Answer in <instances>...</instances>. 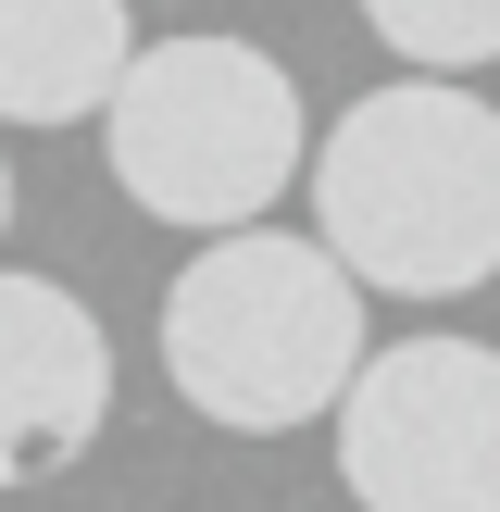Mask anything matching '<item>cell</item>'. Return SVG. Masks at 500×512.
<instances>
[{
	"label": "cell",
	"instance_id": "5",
	"mask_svg": "<svg viewBox=\"0 0 500 512\" xmlns=\"http://www.w3.org/2000/svg\"><path fill=\"white\" fill-rule=\"evenodd\" d=\"M113 425V338L63 275L0 263V488L75 475Z\"/></svg>",
	"mask_w": 500,
	"mask_h": 512
},
{
	"label": "cell",
	"instance_id": "6",
	"mask_svg": "<svg viewBox=\"0 0 500 512\" xmlns=\"http://www.w3.org/2000/svg\"><path fill=\"white\" fill-rule=\"evenodd\" d=\"M125 50V0H0V125H100Z\"/></svg>",
	"mask_w": 500,
	"mask_h": 512
},
{
	"label": "cell",
	"instance_id": "4",
	"mask_svg": "<svg viewBox=\"0 0 500 512\" xmlns=\"http://www.w3.org/2000/svg\"><path fill=\"white\" fill-rule=\"evenodd\" d=\"M338 488L350 512H500V350L400 338L338 388Z\"/></svg>",
	"mask_w": 500,
	"mask_h": 512
},
{
	"label": "cell",
	"instance_id": "7",
	"mask_svg": "<svg viewBox=\"0 0 500 512\" xmlns=\"http://www.w3.org/2000/svg\"><path fill=\"white\" fill-rule=\"evenodd\" d=\"M363 25L413 75H438V88H463L475 63H500V0H363Z\"/></svg>",
	"mask_w": 500,
	"mask_h": 512
},
{
	"label": "cell",
	"instance_id": "3",
	"mask_svg": "<svg viewBox=\"0 0 500 512\" xmlns=\"http://www.w3.org/2000/svg\"><path fill=\"white\" fill-rule=\"evenodd\" d=\"M100 150L150 225L238 238L300 175V88L250 38H138L100 100Z\"/></svg>",
	"mask_w": 500,
	"mask_h": 512
},
{
	"label": "cell",
	"instance_id": "8",
	"mask_svg": "<svg viewBox=\"0 0 500 512\" xmlns=\"http://www.w3.org/2000/svg\"><path fill=\"white\" fill-rule=\"evenodd\" d=\"M0 225H13V163H0Z\"/></svg>",
	"mask_w": 500,
	"mask_h": 512
},
{
	"label": "cell",
	"instance_id": "2",
	"mask_svg": "<svg viewBox=\"0 0 500 512\" xmlns=\"http://www.w3.org/2000/svg\"><path fill=\"white\" fill-rule=\"evenodd\" d=\"M363 288L288 225H238L200 238L188 275L163 288V375L200 425L225 438H288L325 425L338 388L363 375Z\"/></svg>",
	"mask_w": 500,
	"mask_h": 512
},
{
	"label": "cell",
	"instance_id": "1",
	"mask_svg": "<svg viewBox=\"0 0 500 512\" xmlns=\"http://www.w3.org/2000/svg\"><path fill=\"white\" fill-rule=\"evenodd\" d=\"M313 250L350 288L463 300L500 275V113L475 88L400 75L313 138Z\"/></svg>",
	"mask_w": 500,
	"mask_h": 512
}]
</instances>
